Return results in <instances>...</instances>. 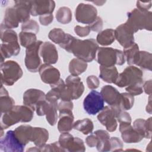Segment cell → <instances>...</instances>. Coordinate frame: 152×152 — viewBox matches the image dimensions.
Segmentation results:
<instances>
[{"label": "cell", "mask_w": 152, "mask_h": 152, "mask_svg": "<svg viewBox=\"0 0 152 152\" xmlns=\"http://www.w3.org/2000/svg\"><path fill=\"white\" fill-rule=\"evenodd\" d=\"M121 110L119 107L104 106L97 115L98 121L104 125L109 132L116 131L118 124L116 119L117 113Z\"/></svg>", "instance_id": "9"}, {"label": "cell", "mask_w": 152, "mask_h": 152, "mask_svg": "<svg viewBox=\"0 0 152 152\" xmlns=\"http://www.w3.org/2000/svg\"><path fill=\"white\" fill-rule=\"evenodd\" d=\"M50 103V107L45 115L46 121L51 125H55L58 120V103Z\"/></svg>", "instance_id": "41"}, {"label": "cell", "mask_w": 152, "mask_h": 152, "mask_svg": "<svg viewBox=\"0 0 152 152\" xmlns=\"http://www.w3.org/2000/svg\"><path fill=\"white\" fill-rule=\"evenodd\" d=\"M74 105L72 100L71 101H63L58 102V110L59 112L62 111H72Z\"/></svg>", "instance_id": "49"}, {"label": "cell", "mask_w": 152, "mask_h": 152, "mask_svg": "<svg viewBox=\"0 0 152 152\" xmlns=\"http://www.w3.org/2000/svg\"><path fill=\"white\" fill-rule=\"evenodd\" d=\"M91 30L89 26H87L86 27H81L80 26H76L74 27V31L77 35L81 37H84L87 36Z\"/></svg>", "instance_id": "50"}, {"label": "cell", "mask_w": 152, "mask_h": 152, "mask_svg": "<svg viewBox=\"0 0 152 152\" xmlns=\"http://www.w3.org/2000/svg\"><path fill=\"white\" fill-rule=\"evenodd\" d=\"M75 16L78 23L89 25L97 17V11L93 5L80 3L75 9Z\"/></svg>", "instance_id": "10"}, {"label": "cell", "mask_w": 152, "mask_h": 152, "mask_svg": "<svg viewBox=\"0 0 152 152\" xmlns=\"http://www.w3.org/2000/svg\"><path fill=\"white\" fill-rule=\"evenodd\" d=\"M87 68V62L78 59H72L69 64V72L72 75L78 76L83 73Z\"/></svg>", "instance_id": "33"}, {"label": "cell", "mask_w": 152, "mask_h": 152, "mask_svg": "<svg viewBox=\"0 0 152 152\" xmlns=\"http://www.w3.org/2000/svg\"><path fill=\"white\" fill-rule=\"evenodd\" d=\"M141 82H143L142 71L137 66L129 65L118 75L114 84L122 88Z\"/></svg>", "instance_id": "6"}, {"label": "cell", "mask_w": 152, "mask_h": 152, "mask_svg": "<svg viewBox=\"0 0 152 152\" xmlns=\"http://www.w3.org/2000/svg\"><path fill=\"white\" fill-rule=\"evenodd\" d=\"M110 151H122L123 148V143L122 141L118 137H113L109 139Z\"/></svg>", "instance_id": "46"}, {"label": "cell", "mask_w": 152, "mask_h": 152, "mask_svg": "<svg viewBox=\"0 0 152 152\" xmlns=\"http://www.w3.org/2000/svg\"><path fill=\"white\" fill-rule=\"evenodd\" d=\"M86 83L88 87L90 89L94 90L99 87L100 85L99 79L96 75H89L86 79Z\"/></svg>", "instance_id": "48"}, {"label": "cell", "mask_w": 152, "mask_h": 152, "mask_svg": "<svg viewBox=\"0 0 152 152\" xmlns=\"http://www.w3.org/2000/svg\"><path fill=\"white\" fill-rule=\"evenodd\" d=\"M14 6L18 21L24 23L30 20L31 8V1H15Z\"/></svg>", "instance_id": "20"}, {"label": "cell", "mask_w": 152, "mask_h": 152, "mask_svg": "<svg viewBox=\"0 0 152 152\" xmlns=\"http://www.w3.org/2000/svg\"><path fill=\"white\" fill-rule=\"evenodd\" d=\"M74 140V137L68 132L62 133L58 140L60 146L65 151H70Z\"/></svg>", "instance_id": "39"}, {"label": "cell", "mask_w": 152, "mask_h": 152, "mask_svg": "<svg viewBox=\"0 0 152 152\" xmlns=\"http://www.w3.org/2000/svg\"><path fill=\"white\" fill-rule=\"evenodd\" d=\"M100 94L104 102L110 106L119 107L121 93L116 88L110 85H106L102 88Z\"/></svg>", "instance_id": "17"}, {"label": "cell", "mask_w": 152, "mask_h": 152, "mask_svg": "<svg viewBox=\"0 0 152 152\" xmlns=\"http://www.w3.org/2000/svg\"><path fill=\"white\" fill-rule=\"evenodd\" d=\"M134 96L128 93H121V101L119 107L122 110H130L134 106Z\"/></svg>", "instance_id": "40"}, {"label": "cell", "mask_w": 152, "mask_h": 152, "mask_svg": "<svg viewBox=\"0 0 152 152\" xmlns=\"http://www.w3.org/2000/svg\"><path fill=\"white\" fill-rule=\"evenodd\" d=\"M65 84L72 100H77L82 96L84 86L78 76L69 75L65 80Z\"/></svg>", "instance_id": "15"}, {"label": "cell", "mask_w": 152, "mask_h": 152, "mask_svg": "<svg viewBox=\"0 0 152 152\" xmlns=\"http://www.w3.org/2000/svg\"><path fill=\"white\" fill-rule=\"evenodd\" d=\"M86 151V147L83 140H81L78 137H74V142L70 151L72 152V151Z\"/></svg>", "instance_id": "47"}, {"label": "cell", "mask_w": 152, "mask_h": 152, "mask_svg": "<svg viewBox=\"0 0 152 152\" xmlns=\"http://www.w3.org/2000/svg\"><path fill=\"white\" fill-rule=\"evenodd\" d=\"M38 71L42 81L46 84L52 85L60 80L59 71L51 65L43 64L41 65Z\"/></svg>", "instance_id": "13"}, {"label": "cell", "mask_w": 152, "mask_h": 152, "mask_svg": "<svg viewBox=\"0 0 152 152\" xmlns=\"http://www.w3.org/2000/svg\"><path fill=\"white\" fill-rule=\"evenodd\" d=\"M46 99V94L40 90L30 88L23 94V104L35 110L36 104L42 100Z\"/></svg>", "instance_id": "19"}, {"label": "cell", "mask_w": 152, "mask_h": 152, "mask_svg": "<svg viewBox=\"0 0 152 152\" xmlns=\"http://www.w3.org/2000/svg\"><path fill=\"white\" fill-rule=\"evenodd\" d=\"M72 17L71 10L67 7H60L56 13V20L62 24L69 23L72 20Z\"/></svg>", "instance_id": "37"}, {"label": "cell", "mask_w": 152, "mask_h": 152, "mask_svg": "<svg viewBox=\"0 0 152 152\" xmlns=\"http://www.w3.org/2000/svg\"><path fill=\"white\" fill-rule=\"evenodd\" d=\"M15 106L14 99L9 96L8 92L1 84L0 89V109L1 114L10 111Z\"/></svg>", "instance_id": "25"}, {"label": "cell", "mask_w": 152, "mask_h": 152, "mask_svg": "<svg viewBox=\"0 0 152 152\" xmlns=\"http://www.w3.org/2000/svg\"><path fill=\"white\" fill-rule=\"evenodd\" d=\"M105 2L106 1H94V2H93V3H94L95 4H96V5H97V6H102V5H103V4H104V3H105Z\"/></svg>", "instance_id": "57"}, {"label": "cell", "mask_w": 152, "mask_h": 152, "mask_svg": "<svg viewBox=\"0 0 152 152\" xmlns=\"http://www.w3.org/2000/svg\"><path fill=\"white\" fill-rule=\"evenodd\" d=\"M21 30L23 31L30 32L36 34L39 31V26L35 20H30L22 24Z\"/></svg>", "instance_id": "42"}, {"label": "cell", "mask_w": 152, "mask_h": 152, "mask_svg": "<svg viewBox=\"0 0 152 152\" xmlns=\"http://www.w3.org/2000/svg\"><path fill=\"white\" fill-rule=\"evenodd\" d=\"M1 84L12 86L20 79L23 74L20 65L14 61H7L1 64Z\"/></svg>", "instance_id": "5"}, {"label": "cell", "mask_w": 152, "mask_h": 152, "mask_svg": "<svg viewBox=\"0 0 152 152\" xmlns=\"http://www.w3.org/2000/svg\"><path fill=\"white\" fill-rule=\"evenodd\" d=\"M32 129L33 127L30 125H22L17 127L14 131L15 137L24 146L31 141Z\"/></svg>", "instance_id": "26"}, {"label": "cell", "mask_w": 152, "mask_h": 152, "mask_svg": "<svg viewBox=\"0 0 152 152\" xmlns=\"http://www.w3.org/2000/svg\"><path fill=\"white\" fill-rule=\"evenodd\" d=\"M115 40V30L107 28L100 31L96 37V42L102 46H109Z\"/></svg>", "instance_id": "30"}, {"label": "cell", "mask_w": 152, "mask_h": 152, "mask_svg": "<svg viewBox=\"0 0 152 152\" xmlns=\"http://www.w3.org/2000/svg\"><path fill=\"white\" fill-rule=\"evenodd\" d=\"M116 119H117L119 124H131L132 121L130 115L128 112L122 110H119L117 113Z\"/></svg>", "instance_id": "45"}, {"label": "cell", "mask_w": 152, "mask_h": 152, "mask_svg": "<svg viewBox=\"0 0 152 152\" xmlns=\"http://www.w3.org/2000/svg\"><path fill=\"white\" fill-rule=\"evenodd\" d=\"M146 111L147 112L149 113L150 114L151 113V95H150L148 102L147 103V105L146 106Z\"/></svg>", "instance_id": "56"}, {"label": "cell", "mask_w": 152, "mask_h": 152, "mask_svg": "<svg viewBox=\"0 0 152 152\" xmlns=\"http://www.w3.org/2000/svg\"><path fill=\"white\" fill-rule=\"evenodd\" d=\"M152 55L146 51H140L139 57L136 63V65L144 69L151 71L152 67Z\"/></svg>", "instance_id": "35"}, {"label": "cell", "mask_w": 152, "mask_h": 152, "mask_svg": "<svg viewBox=\"0 0 152 152\" xmlns=\"http://www.w3.org/2000/svg\"><path fill=\"white\" fill-rule=\"evenodd\" d=\"M39 53L45 64H55L58 60V53L56 46L49 42H43Z\"/></svg>", "instance_id": "16"}, {"label": "cell", "mask_w": 152, "mask_h": 152, "mask_svg": "<svg viewBox=\"0 0 152 152\" xmlns=\"http://www.w3.org/2000/svg\"><path fill=\"white\" fill-rule=\"evenodd\" d=\"M123 53L129 65L136 64L140 54L139 47L137 43H134L131 46L124 48Z\"/></svg>", "instance_id": "31"}, {"label": "cell", "mask_w": 152, "mask_h": 152, "mask_svg": "<svg viewBox=\"0 0 152 152\" xmlns=\"http://www.w3.org/2000/svg\"><path fill=\"white\" fill-rule=\"evenodd\" d=\"M104 107V100L100 93L92 90L84 98L83 107L84 110L90 115H95Z\"/></svg>", "instance_id": "8"}, {"label": "cell", "mask_w": 152, "mask_h": 152, "mask_svg": "<svg viewBox=\"0 0 152 152\" xmlns=\"http://www.w3.org/2000/svg\"><path fill=\"white\" fill-rule=\"evenodd\" d=\"M99 45L94 39L81 40L74 37L66 51L86 62H92L96 56Z\"/></svg>", "instance_id": "1"}, {"label": "cell", "mask_w": 152, "mask_h": 152, "mask_svg": "<svg viewBox=\"0 0 152 152\" xmlns=\"http://www.w3.org/2000/svg\"><path fill=\"white\" fill-rule=\"evenodd\" d=\"M134 33L125 24H122L115 30V39L124 48H128L134 42Z\"/></svg>", "instance_id": "12"}, {"label": "cell", "mask_w": 152, "mask_h": 152, "mask_svg": "<svg viewBox=\"0 0 152 152\" xmlns=\"http://www.w3.org/2000/svg\"><path fill=\"white\" fill-rule=\"evenodd\" d=\"M49 139V132L44 128L33 127L31 141L33 142L36 146L42 147Z\"/></svg>", "instance_id": "23"}, {"label": "cell", "mask_w": 152, "mask_h": 152, "mask_svg": "<svg viewBox=\"0 0 152 152\" xmlns=\"http://www.w3.org/2000/svg\"><path fill=\"white\" fill-rule=\"evenodd\" d=\"M88 26L91 31L100 32L101 31L103 28V20L101 17L97 16L96 19Z\"/></svg>", "instance_id": "51"}, {"label": "cell", "mask_w": 152, "mask_h": 152, "mask_svg": "<svg viewBox=\"0 0 152 152\" xmlns=\"http://www.w3.org/2000/svg\"><path fill=\"white\" fill-rule=\"evenodd\" d=\"M20 22L14 7L8 8L5 12L4 20L1 26L6 28H14L18 26Z\"/></svg>", "instance_id": "27"}, {"label": "cell", "mask_w": 152, "mask_h": 152, "mask_svg": "<svg viewBox=\"0 0 152 152\" xmlns=\"http://www.w3.org/2000/svg\"><path fill=\"white\" fill-rule=\"evenodd\" d=\"M143 87V91L144 92L149 95H151V80H150L148 81H147L144 83V84L142 86Z\"/></svg>", "instance_id": "55"}, {"label": "cell", "mask_w": 152, "mask_h": 152, "mask_svg": "<svg viewBox=\"0 0 152 152\" xmlns=\"http://www.w3.org/2000/svg\"><path fill=\"white\" fill-rule=\"evenodd\" d=\"M34 111L24 104L15 106L10 111L1 114V127L5 129L18 122H29L33 118Z\"/></svg>", "instance_id": "2"}, {"label": "cell", "mask_w": 152, "mask_h": 152, "mask_svg": "<svg viewBox=\"0 0 152 152\" xmlns=\"http://www.w3.org/2000/svg\"><path fill=\"white\" fill-rule=\"evenodd\" d=\"M96 57L98 64L103 66L122 65L125 62V57L123 52L112 48H99Z\"/></svg>", "instance_id": "4"}, {"label": "cell", "mask_w": 152, "mask_h": 152, "mask_svg": "<svg viewBox=\"0 0 152 152\" xmlns=\"http://www.w3.org/2000/svg\"><path fill=\"white\" fill-rule=\"evenodd\" d=\"M127 18L125 23L134 33L141 30L151 31L152 12L151 11H142L134 8L127 13Z\"/></svg>", "instance_id": "3"}, {"label": "cell", "mask_w": 152, "mask_h": 152, "mask_svg": "<svg viewBox=\"0 0 152 152\" xmlns=\"http://www.w3.org/2000/svg\"><path fill=\"white\" fill-rule=\"evenodd\" d=\"M86 142L88 147H96V145L97 144L98 138L94 134H91L86 138Z\"/></svg>", "instance_id": "54"}, {"label": "cell", "mask_w": 152, "mask_h": 152, "mask_svg": "<svg viewBox=\"0 0 152 152\" xmlns=\"http://www.w3.org/2000/svg\"><path fill=\"white\" fill-rule=\"evenodd\" d=\"M137 8L142 11H148L151 7V1L141 2L140 1H137Z\"/></svg>", "instance_id": "53"}, {"label": "cell", "mask_w": 152, "mask_h": 152, "mask_svg": "<svg viewBox=\"0 0 152 152\" xmlns=\"http://www.w3.org/2000/svg\"><path fill=\"white\" fill-rule=\"evenodd\" d=\"M24 148V146L15 137L14 131H7L5 135L1 138L0 150L1 151L23 152Z\"/></svg>", "instance_id": "11"}, {"label": "cell", "mask_w": 152, "mask_h": 152, "mask_svg": "<svg viewBox=\"0 0 152 152\" xmlns=\"http://www.w3.org/2000/svg\"><path fill=\"white\" fill-rule=\"evenodd\" d=\"M74 117L72 111H62L59 114L58 129L61 132H68L73 128Z\"/></svg>", "instance_id": "21"}, {"label": "cell", "mask_w": 152, "mask_h": 152, "mask_svg": "<svg viewBox=\"0 0 152 152\" xmlns=\"http://www.w3.org/2000/svg\"><path fill=\"white\" fill-rule=\"evenodd\" d=\"M68 33H65L63 30L60 28H54L51 30L49 34V39L53 42L61 46L66 40Z\"/></svg>", "instance_id": "36"}, {"label": "cell", "mask_w": 152, "mask_h": 152, "mask_svg": "<svg viewBox=\"0 0 152 152\" xmlns=\"http://www.w3.org/2000/svg\"><path fill=\"white\" fill-rule=\"evenodd\" d=\"M1 40L2 43L8 44L17 49H20V45L18 41V36L17 33L10 28H6L3 27H0Z\"/></svg>", "instance_id": "24"}, {"label": "cell", "mask_w": 152, "mask_h": 152, "mask_svg": "<svg viewBox=\"0 0 152 152\" xmlns=\"http://www.w3.org/2000/svg\"><path fill=\"white\" fill-rule=\"evenodd\" d=\"M119 131L123 141L126 143L139 142L144 138L134 129L131 124H119Z\"/></svg>", "instance_id": "18"}, {"label": "cell", "mask_w": 152, "mask_h": 152, "mask_svg": "<svg viewBox=\"0 0 152 152\" xmlns=\"http://www.w3.org/2000/svg\"><path fill=\"white\" fill-rule=\"evenodd\" d=\"M55 7V2L51 0L31 1V15L33 16L52 14Z\"/></svg>", "instance_id": "14"}, {"label": "cell", "mask_w": 152, "mask_h": 152, "mask_svg": "<svg viewBox=\"0 0 152 152\" xmlns=\"http://www.w3.org/2000/svg\"><path fill=\"white\" fill-rule=\"evenodd\" d=\"M53 20V15L52 14L40 15L39 17V21L43 26H46L49 25Z\"/></svg>", "instance_id": "52"}, {"label": "cell", "mask_w": 152, "mask_h": 152, "mask_svg": "<svg viewBox=\"0 0 152 152\" xmlns=\"http://www.w3.org/2000/svg\"><path fill=\"white\" fill-rule=\"evenodd\" d=\"M42 43L41 40H37L34 44L26 48L25 65L27 70L31 72H37L41 66L39 50Z\"/></svg>", "instance_id": "7"}, {"label": "cell", "mask_w": 152, "mask_h": 152, "mask_svg": "<svg viewBox=\"0 0 152 152\" xmlns=\"http://www.w3.org/2000/svg\"><path fill=\"white\" fill-rule=\"evenodd\" d=\"M134 129L140 134L144 138L150 139L151 138V118L147 120L137 119L133 123Z\"/></svg>", "instance_id": "22"}, {"label": "cell", "mask_w": 152, "mask_h": 152, "mask_svg": "<svg viewBox=\"0 0 152 152\" xmlns=\"http://www.w3.org/2000/svg\"><path fill=\"white\" fill-rule=\"evenodd\" d=\"M142 86L143 82L137 83L126 87L125 90L129 94L133 96H138L142 94L143 92Z\"/></svg>", "instance_id": "43"}, {"label": "cell", "mask_w": 152, "mask_h": 152, "mask_svg": "<svg viewBox=\"0 0 152 152\" xmlns=\"http://www.w3.org/2000/svg\"><path fill=\"white\" fill-rule=\"evenodd\" d=\"M39 148V151H65V150L60 146L58 141L45 144L43 147Z\"/></svg>", "instance_id": "44"}, {"label": "cell", "mask_w": 152, "mask_h": 152, "mask_svg": "<svg viewBox=\"0 0 152 152\" xmlns=\"http://www.w3.org/2000/svg\"><path fill=\"white\" fill-rule=\"evenodd\" d=\"M100 74L99 77L104 82L107 83H115L119 75L118 71L116 66H103L99 67Z\"/></svg>", "instance_id": "28"}, {"label": "cell", "mask_w": 152, "mask_h": 152, "mask_svg": "<svg viewBox=\"0 0 152 152\" xmlns=\"http://www.w3.org/2000/svg\"><path fill=\"white\" fill-rule=\"evenodd\" d=\"M19 39L21 45L26 48L31 46L37 41L36 34L23 31L19 33Z\"/></svg>", "instance_id": "38"}, {"label": "cell", "mask_w": 152, "mask_h": 152, "mask_svg": "<svg viewBox=\"0 0 152 152\" xmlns=\"http://www.w3.org/2000/svg\"><path fill=\"white\" fill-rule=\"evenodd\" d=\"M73 128L81 132L84 135H87L92 132L94 128V125L91 119L84 118L74 122Z\"/></svg>", "instance_id": "34"}, {"label": "cell", "mask_w": 152, "mask_h": 152, "mask_svg": "<svg viewBox=\"0 0 152 152\" xmlns=\"http://www.w3.org/2000/svg\"><path fill=\"white\" fill-rule=\"evenodd\" d=\"M94 134L98 138V142L96 145L97 150L99 151H110V135L104 130L99 129L96 131Z\"/></svg>", "instance_id": "29"}, {"label": "cell", "mask_w": 152, "mask_h": 152, "mask_svg": "<svg viewBox=\"0 0 152 152\" xmlns=\"http://www.w3.org/2000/svg\"><path fill=\"white\" fill-rule=\"evenodd\" d=\"M51 89L55 91L59 95V98L63 101L72 100L71 95L68 90L64 81L60 78V80L56 83L50 85Z\"/></svg>", "instance_id": "32"}]
</instances>
